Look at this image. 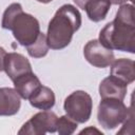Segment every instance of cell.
I'll list each match as a JSON object with an SVG mask.
<instances>
[{"mask_svg":"<svg viewBox=\"0 0 135 135\" xmlns=\"http://www.w3.org/2000/svg\"><path fill=\"white\" fill-rule=\"evenodd\" d=\"M101 44L110 50L135 53V20L134 6L121 4L112 22L103 26L99 33Z\"/></svg>","mask_w":135,"mask_h":135,"instance_id":"6da1fadb","label":"cell"},{"mask_svg":"<svg viewBox=\"0 0 135 135\" xmlns=\"http://www.w3.org/2000/svg\"><path fill=\"white\" fill-rule=\"evenodd\" d=\"M82 23L81 14L72 4H63L51 19L46 40L52 50H62L66 47L73 38V35L80 28Z\"/></svg>","mask_w":135,"mask_h":135,"instance_id":"7a4b0ae2","label":"cell"},{"mask_svg":"<svg viewBox=\"0 0 135 135\" xmlns=\"http://www.w3.org/2000/svg\"><path fill=\"white\" fill-rule=\"evenodd\" d=\"M1 26L12 31L16 41L25 47L32 45L41 33L39 21L33 15L24 13L20 3H12L5 8Z\"/></svg>","mask_w":135,"mask_h":135,"instance_id":"3957f363","label":"cell"},{"mask_svg":"<svg viewBox=\"0 0 135 135\" xmlns=\"http://www.w3.org/2000/svg\"><path fill=\"white\" fill-rule=\"evenodd\" d=\"M130 109L122 100L101 98L97 109V120L105 130H113L123 123L129 117Z\"/></svg>","mask_w":135,"mask_h":135,"instance_id":"277c9868","label":"cell"},{"mask_svg":"<svg viewBox=\"0 0 135 135\" xmlns=\"http://www.w3.org/2000/svg\"><path fill=\"white\" fill-rule=\"evenodd\" d=\"M63 109L66 116L71 119L77 123H84L90 119L92 114V97L84 91H75L64 99Z\"/></svg>","mask_w":135,"mask_h":135,"instance_id":"5b68a950","label":"cell"},{"mask_svg":"<svg viewBox=\"0 0 135 135\" xmlns=\"http://www.w3.org/2000/svg\"><path fill=\"white\" fill-rule=\"evenodd\" d=\"M58 116L52 111H41L32 116L19 130V134L44 135L57 132Z\"/></svg>","mask_w":135,"mask_h":135,"instance_id":"8992f818","label":"cell"},{"mask_svg":"<svg viewBox=\"0 0 135 135\" xmlns=\"http://www.w3.org/2000/svg\"><path fill=\"white\" fill-rule=\"evenodd\" d=\"M83 55L90 64L99 69L111 65V63L115 60L113 51L101 44L98 39L90 40L84 45Z\"/></svg>","mask_w":135,"mask_h":135,"instance_id":"52a82bcc","label":"cell"},{"mask_svg":"<svg viewBox=\"0 0 135 135\" xmlns=\"http://www.w3.org/2000/svg\"><path fill=\"white\" fill-rule=\"evenodd\" d=\"M3 71L6 73L12 81H14L16 78L23 74L33 72L28 59L22 54L15 52L6 54L3 63Z\"/></svg>","mask_w":135,"mask_h":135,"instance_id":"ba28073f","label":"cell"},{"mask_svg":"<svg viewBox=\"0 0 135 135\" xmlns=\"http://www.w3.org/2000/svg\"><path fill=\"white\" fill-rule=\"evenodd\" d=\"M21 97L15 89L0 88V116H12L19 112Z\"/></svg>","mask_w":135,"mask_h":135,"instance_id":"9c48e42d","label":"cell"},{"mask_svg":"<svg viewBox=\"0 0 135 135\" xmlns=\"http://www.w3.org/2000/svg\"><path fill=\"white\" fill-rule=\"evenodd\" d=\"M127 88L128 84L110 75L100 82L99 95L101 98H115L123 101L127 94Z\"/></svg>","mask_w":135,"mask_h":135,"instance_id":"30bf717a","label":"cell"},{"mask_svg":"<svg viewBox=\"0 0 135 135\" xmlns=\"http://www.w3.org/2000/svg\"><path fill=\"white\" fill-rule=\"evenodd\" d=\"M13 83L15 90L23 99H28L41 86L39 78L33 72L19 76L13 81Z\"/></svg>","mask_w":135,"mask_h":135,"instance_id":"8fae6325","label":"cell"},{"mask_svg":"<svg viewBox=\"0 0 135 135\" xmlns=\"http://www.w3.org/2000/svg\"><path fill=\"white\" fill-rule=\"evenodd\" d=\"M110 75L121 80L126 84H130L135 80L134 61L128 58L116 59L111 63Z\"/></svg>","mask_w":135,"mask_h":135,"instance_id":"7c38bea8","label":"cell"},{"mask_svg":"<svg viewBox=\"0 0 135 135\" xmlns=\"http://www.w3.org/2000/svg\"><path fill=\"white\" fill-rule=\"evenodd\" d=\"M28 100L32 107L42 111H47L54 107L56 98L54 92L50 88L41 84V86L28 98Z\"/></svg>","mask_w":135,"mask_h":135,"instance_id":"4fadbf2b","label":"cell"},{"mask_svg":"<svg viewBox=\"0 0 135 135\" xmlns=\"http://www.w3.org/2000/svg\"><path fill=\"white\" fill-rule=\"evenodd\" d=\"M111 7L109 0H90L84 5L83 11H85L89 19L93 22H99L103 20Z\"/></svg>","mask_w":135,"mask_h":135,"instance_id":"5bb4252c","label":"cell"},{"mask_svg":"<svg viewBox=\"0 0 135 135\" xmlns=\"http://www.w3.org/2000/svg\"><path fill=\"white\" fill-rule=\"evenodd\" d=\"M49 45L46 40V35L44 33H40L38 39L30 46L26 47L27 53L33 58H42L49 52Z\"/></svg>","mask_w":135,"mask_h":135,"instance_id":"9a60e30c","label":"cell"},{"mask_svg":"<svg viewBox=\"0 0 135 135\" xmlns=\"http://www.w3.org/2000/svg\"><path fill=\"white\" fill-rule=\"evenodd\" d=\"M77 129V122L71 119L69 116L63 115L58 117L57 121V132L60 135H71Z\"/></svg>","mask_w":135,"mask_h":135,"instance_id":"2e32d148","label":"cell"},{"mask_svg":"<svg viewBox=\"0 0 135 135\" xmlns=\"http://www.w3.org/2000/svg\"><path fill=\"white\" fill-rule=\"evenodd\" d=\"M6 54L7 53L5 52V50L2 46H0V72L3 71V63H4V58H5Z\"/></svg>","mask_w":135,"mask_h":135,"instance_id":"e0dca14e","label":"cell"},{"mask_svg":"<svg viewBox=\"0 0 135 135\" xmlns=\"http://www.w3.org/2000/svg\"><path fill=\"white\" fill-rule=\"evenodd\" d=\"M75 3H76V5L79 7V8H81V9H83L84 8V5L86 4V2L88 1H90V0H73Z\"/></svg>","mask_w":135,"mask_h":135,"instance_id":"ac0fdd59","label":"cell"},{"mask_svg":"<svg viewBox=\"0 0 135 135\" xmlns=\"http://www.w3.org/2000/svg\"><path fill=\"white\" fill-rule=\"evenodd\" d=\"M110 1V3L111 4H116V5H118V4H124L128 0H109ZM130 1H133V0H130Z\"/></svg>","mask_w":135,"mask_h":135,"instance_id":"d6986e66","label":"cell"},{"mask_svg":"<svg viewBox=\"0 0 135 135\" xmlns=\"http://www.w3.org/2000/svg\"><path fill=\"white\" fill-rule=\"evenodd\" d=\"M37 1L40 2V3H49V2H51L53 0H37Z\"/></svg>","mask_w":135,"mask_h":135,"instance_id":"ffe728a7","label":"cell"}]
</instances>
